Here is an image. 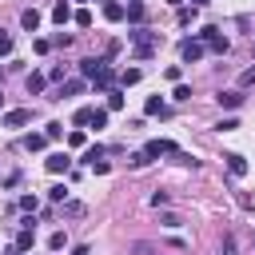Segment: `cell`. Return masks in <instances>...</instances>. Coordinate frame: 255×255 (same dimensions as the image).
<instances>
[{"label": "cell", "mask_w": 255, "mask_h": 255, "mask_svg": "<svg viewBox=\"0 0 255 255\" xmlns=\"http://www.w3.org/2000/svg\"><path fill=\"white\" fill-rule=\"evenodd\" d=\"M128 40H131V48H135V56H139V60H147V56L159 48V32H147V28H131V32H128Z\"/></svg>", "instance_id": "cell-1"}, {"label": "cell", "mask_w": 255, "mask_h": 255, "mask_svg": "<svg viewBox=\"0 0 255 255\" xmlns=\"http://www.w3.org/2000/svg\"><path fill=\"white\" fill-rule=\"evenodd\" d=\"M203 48H207V44H203L199 36H191V40L179 44V60H183V64H199V60H203Z\"/></svg>", "instance_id": "cell-2"}, {"label": "cell", "mask_w": 255, "mask_h": 255, "mask_svg": "<svg viewBox=\"0 0 255 255\" xmlns=\"http://www.w3.org/2000/svg\"><path fill=\"white\" fill-rule=\"evenodd\" d=\"M195 36H199V40H203L211 52H219V56L231 48V44H227V36H219V28H203V32H195Z\"/></svg>", "instance_id": "cell-3"}, {"label": "cell", "mask_w": 255, "mask_h": 255, "mask_svg": "<svg viewBox=\"0 0 255 255\" xmlns=\"http://www.w3.org/2000/svg\"><path fill=\"white\" fill-rule=\"evenodd\" d=\"M175 151H179V147H175L171 139H147V143H143V155H147V159H159V155H175Z\"/></svg>", "instance_id": "cell-4"}, {"label": "cell", "mask_w": 255, "mask_h": 255, "mask_svg": "<svg viewBox=\"0 0 255 255\" xmlns=\"http://www.w3.org/2000/svg\"><path fill=\"white\" fill-rule=\"evenodd\" d=\"M104 68H108V56H88V60H80V72H84L88 80H92L96 72H104Z\"/></svg>", "instance_id": "cell-5"}, {"label": "cell", "mask_w": 255, "mask_h": 255, "mask_svg": "<svg viewBox=\"0 0 255 255\" xmlns=\"http://www.w3.org/2000/svg\"><path fill=\"white\" fill-rule=\"evenodd\" d=\"M32 120V108H16V112H4V128H24Z\"/></svg>", "instance_id": "cell-6"}, {"label": "cell", "mask_w": 255, "mask_h": 255, "mask_svg": "<svg viewBox=\"0 0 255 255\" xmlns=\"http://www.w3.org/2000/svg\"><path fill=\"white\" fill-rule=\"evenodd\" d=\"M44 167H48V171H52V175H60V171H68V167H72V159H68V155H64V151H52V155H48V159H44Z\"/></svg>", "instance_id": "cell-7"}, {"label": "cell", "mask_w": 255, "mask_h": 255, "mask_svg": "<svg viewBox=\"0 0 255 255\" xmlns=\"http://www.w3.org/2000/svg\"><path fill=\"white\" fill-rule=\"evenodd\" d=\"M215 100H219V108H239V104H243V92H239V88H227V92H219Z\"/></svg>", "instance_id": "cell-8"}, {"label": "cell", "mask_w": 255, "mask_h": 255, "mask_svg": "<svg viewBox=\"0 0 255 255\" xmlns=\"http://www.w3.org/2000/svg\"><path fill=\"white\" fill-rule=\"evenodd\" d=\"M143 112H147V116H167V104H163V96H147Z\"/></svg>", "instance_id": "cell-9"}, {"label": "cell", "mask_w": 255, "mask_h": 255, "mask_svg": "<svg viewBox=\"0 0 255 255\" xmlns=\"http://www.w3.org/2000/svg\"><path fill=\"white\" fill-rule=\"evenodd\" d=\"M223 159H227V171H231V175H247V159H243V155L231 151V155H223Z\"/></svg>", "instance_id": "cell-10"}, {"label": "cell", "mask_w": 255, "mask_h": 255, "mask_svg": "<svg viewBox=\"0 0 255 255\" xmlns=\"http://www.w3.org/2000/svg\"><path fill=\"white\" fill-rule=\"evenodd\" d=\"M20 24H24L28 32H36V28H40V12H36V8H24V12H20Z\"/></svg>", "instance_id": "cell-11"}, {"label": "cell", "mask_w": 255, "mask_h": 255, "mask_svg": "<svg viewBox=\"0 0 255 255\" xmlns=\"http://www.w3.org/2000/svg\"><path fill=\"white\" fill-rule=\"evenodd\" d=\"M44 84H48V76H40V72H28V80H24V88L36 96V92H44Z\"/></svg>", "instance_id": "cell-12"}, {"label": "cell", "mask_w": 255, "mask_h": 255, "mask_svg": "<svg viewBox=\"0 0 255 255\" xmlns=\"http://www.w3.org/2000/svg\"><path fill=\"white\" fill-rule=\"evenodd\" d=\"M104 16H108V20H124V16H128V8H124V4H116V0H108V4H104Z\"/></svg>", "instance_id": "cell-13"}, {"label": "cell", "mask_w": 255, "mask_h": 255, "mask_svg": "<svg viewBox=\"0 0 255 255\" xmlns=\"http://www.w3.org/2000/svg\"><path fill=\"white\" fill-rule=\"evenodd\" d=\"M44 143H48V135H44V131H32V135H24V147H28V151H40Z\"/></svg>", "instance_id": "cell-14"}, {"label": "cell", "mask_w": 255, "mask_h": 255, "mask_svg": "<svg viewBox=\"0 0 255 255\" xmlns=\"http://www.w3.org/2000/svg\"><path fill=\"white\" fill-rule=\"evenodd\" d=\"M52 20H56V24H68V20H72V8H68L64 0H60V4L52 8Z\"/></svg>", "instance_id": "cell-15"}, {"label": "cell", "mask_w": 255, "mask_h": 255, "mask_svg": "<svg viewBox=\"0 0 255 255\" xmlns=\"http://www.w3.org/2000/svg\"><path fill=\"white\" fill-rule=\"evenodd\" d=\"M139 76H143L139 68H124V72H120V84H124V88H128V84H139Z\"/></svg>", "instance_id": "cell-16"}, {"label": "cell", "mask_w": 255, "mask_h": 255, "mask_svg": "<svg viewBox=\"0 0 255 255\" xmlns=\"http://www.w3.org/2000/svg\"><path fill=\"white\" fill-rule=\"evenodd\" d=\"M32 243H36V231H32V227H24V231H20V239H16V247H20V251H28Z\"/></svg>", "instance_id": "cell-17"}, {"label": "cell", "mask_w": 255, "mask_h": 255, "mask_svg": "<svg viewBox=\"0 0 255 255\" xmlns=\"http://www.w3.org/2000/svg\"><path fill=\"white\" fill-rule=\"evenodd\" d=\"M84 92V80H68L64 88H60V96H80Z\"/></svg>", "instance_id": "cell-18"}, {"label": "cell", "mask_w": 255, "mask_h": 255, "mask_svg": "<svg viewBox=\"0 0 255 255\" xmlns=\"http://www.w3.org/2000/svg\"><path fill=\"white\" fill-rule=\"evenodd\" d=\"M48 199H52V203H64V199H68V187H64V183L48 187Z\"/></svg>", "instance_id": "cell-19"}, {"label": "cell", "mask_w": 255, "mask_h": 255, "mask_svg": "<svg viewBox=\"0 0 255 255\" xmlns=\"http://www.w3.org/2000/svg\"><path fill=\"white\" fill-rule=\"evenodd\" d=\"M96 159H104V147H100V143H96V147H88V151H84V163H88V167H92V163H96Z\"/></svg>", "instance_id": "cell-20"}, {"label": "cell", "mask_w": 255, "mask_h": 255, "mask_svg": "<svg viewBox=\"0 0 255 255\" xmlns=\"http://www.w3.org/2000/svg\"><path fill=\"white\" fill-rule=\"evenodd\" d=\"M108 108H112V112H120V108H124V96H120V92H116V88H112V92H108Z\"/></svg>", "instance_id": "cell-21"}, {"label": "cell", "mask_w": 255, "mask_h": 255, "mask_svg": "<svg viewBox=\"0 0 255 255\" xmlns=\"http://www.w3.org/2000/svg\"><path fill=\"white\" fill-rule=\"evenodd\" d=\"M92 128H108V112H104V108L92 112Z\"/></svg>", "instance_id": "cell-22"}, {"label": "cell", "mask_w": 255, "mask_h": 255, "mask_svg": "<svg viewBox=\"0 0 255 255\" xmlns=\"http://www.w3.org/2000/svg\"><path fill=\"white\" fill-rule=\"evenodd\" d=\"M128 163H131V167H143V163H151V159H147V155H143V147H139V151H131V155H128Z\"/></svg>", "instance_id": "cell-23"}, {"label": "cell", "mask_w": 255, "mask_h": 255, "mask_svg": "<svg viewBox=\"0 0 255 255\" xmlns=\"http://www.w3.org/2000/svg\"><path fill=\"white\" fill-rule=\"evenodd\" d=\"M219 255H239V251H235V239H231V235H223V243H219Z\"/></svg>", "instance_id": "cell-24"}, {"label": "cell", "mask_w": 255, "mask_h": 255, "mask_svg": "<svg viewBox=\"0 0 255 255\" xmlns=\"http://www.w3.org/2000/svg\"><path fill=\"white\" fill-rule=\"evenodd\" d=\"M171 100H191V88H187V84H175V92H171Z\"/></svg>", "instance_id": "cell-25"}, {"label": "cell", "mask_w": 255, "mask_h": 255, "mask_svg": "<svg viewBox=\"0 0 255 255\" xmlns=\"http://www.w3.org/2000/svg\"><path fill=\"white\" fill-rule=\"evenodd\" d=\"M20 207H24V211H36L40 199H36V195H20Z\"/></svg>", "instance_id": "cell-26"}, {"label": "cell", "mask_w": 255, "mask_h": 255, "mask_svg": "<svg viewBox=\"0 0 255 255\" xmlns=\"http://www.w3.org/2000/svg\"><path fill=\"white\" fill-rule=\"evenodd\" d=\"M64 243H68V239H64V231H56V235L48 239V247H52V251H64Z\"/></svg>", "instance_id": "cell-27"}, {"label": "cell", "mask_w": 255, "mask_h": 255, "mask_svg": "<svg viewBox=\"0 0 255 255\" xmlns=\"http://www.w3.org/2000/svg\"><path fill=\"white\" fill-rule=\"evenodd\" d=\"M255 84V68H243V76H239V88H251Z\"/></svg>", "instance_id": "cell-28"}, {"label": "cell", "mask_w": 255, "mask_h": 255, "mask_svg": "<svg viewBox=\"0 0 255 255\" xmlns=\"http://www.w3.org/2000/svg\"><path fill=\"white\" fill-rule=\"evenodd\" d=\"M191 20H195V4L191 8H179V24H191Z\"/></svg>", "instance_id": "cell-29"}, {"label": "cell", "mask_w": 255, "mask_h": 255, "mask_svg": "<svg viewBox=\"0 0 255 255\" xmlns=\"http://www.w3.org/2000/svg\"><path fill=\"white\" fill-rule=\"evenodd\" d=\"M92 112H96V108H80V112H76V124H92Z\"/></svg>", "instance_id": "cell-30"}, {"label": "cell", "mask_w": 255, "mask_h": 255, "mask_svg": "<svg viewBox=\"0 0 255 255\" xmlns=\"http://www.w3.org/2000/svg\"><path fill=\"white\" fill-rule=\"evenodd\" d=\"M235 128H239V120H235V116H227V120H219V131H235Z\"/></svg>", "instance_id": "cell-31"}, {"label": "cell", "mask_w": 255, "mask_h": 255, "mask_svg": "<svg viewBox=\"0 0 255 255\" xmlns=\"http://www.w3.org/2000/svg\"><path fill=\"white\" fill-rule=\"evenodd\" d=\"M44 135H48V139H60V135H64V124H48V131H44Z\"/></svg>", "instance_id": "cell-32"}, {"label": "cell", "mask_w": 255, "mask_h": 255, "mask_svg": "<svg viewBox=\"0 0 255 255\" xmlns=\"http://www.w3.org/2000/svg\"><path fill=\"white\" fill-rule=\"evenodd\" d=\"M8 52H12V36H8V32H0V56H8Z\"/></svg>", "instance_id": "cell-33"}, {"label": "cell", "mask_w": 255, "mask_h": 255, "mask_svg": "<svg viewBox=\"0 0 255 255\" xmlns=\"http://www.w3.org/2000/svg\"><path fill=\"white\" fill-rule=\"evenodd\" d=\"M108 167H112L108 159H96V163H92V171H96V175H108Z\"/></svg>", "instance_id": "cell-34"}, {"label": "cell", "mask_w": 255, "mask_h": 255, "mask_svg": "<svg viewBox=\"0 0 255 255\" xmlns=\"http://www.w3.org/2000/svg\"><path fill=\"white\" fill-rule=\"evenodd\" d=\"M72 255H88V243H80V247H72Z\"/></svg>", "instance_id": "cell-35"}, {"label": "cell", "mask_w": 255, "mask_h": 255, "mask_svg": "<svg viewBox=\"0 0 255 255\" xmlns=\"http://www.w3.org/2000/svg\"><path fill=\"white\" fill-rule=\"evenodd\" d=\"M191 4H195V8H203V4H207V0H191Z\"/></svg>", "instance_id": "cell-36"}, {"label": "cell", "mask_w": 255, "mask_h": 255, "mask_svg": "<svg viewBox=\"0 0 255 255\" xmlns=\"http://www.w3.org/2000/svg\"><path fill=\"white\" fill-rule=\"evenodd\" d=\"M167 4H175V8H179V4H183V0H167Z\"/></svg>", "instance_id": "cell-37"}, {"label": "cell", "mask_w": 255, "mask_h": 255, "mask_svg": "<svg viewBox=\"0 0 255 255\" xmlns=\"http://www.w3.org/2000/svg\"><path fill=\"white\" fill-rule=\"evenodd\" d=\"M0 108H4V96H0Z\"/></svg>", "instance_id": "cell-38"}, {"label": "cell", "mask_w": 255, "mask_h": 255, "mask_svg": "<svg viewBox=\"0 0 255 255\" xmlns=\"http://www.w3.org/2000/svg\"><path fill=\"white\" fill-rule=\"evenodd\" d=\"M0 80H4V68H0Z\"/></svg>", "instance_id": "cell-39"}]
</instances>
